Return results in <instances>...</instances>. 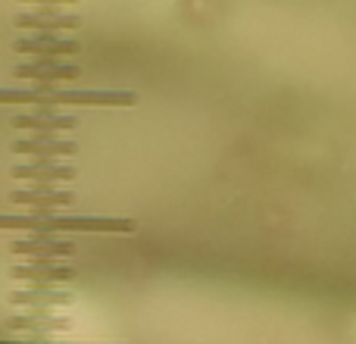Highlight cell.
I'll list each match as a JSON object with an SVG mask.
<instances>
[{
	"mask_svg": "<svg viewBox=\"0 0 356 344\" xmlns=\"http://www.w3.org/2000/svg\"><path fill=\"white\" fill-rule=\"evenodd\" d=\"M135 94L129 91H10L0 88V104H110V107H131Z\"/></svg>",
	"mask_w": 356,
	"mask_h": 344,
	"instance_id": "cell-1",
	"label": "cell"
},
{
	"mask_svg": "<svg viewBox=\"0 0 356 344\" xmlns=\"http://www.w3.org/2000/svg\"><path fill=\"white\" fill-rule=\"evenodd\" d=\"M16 54H31V56H47V60H60V56H72L81 50L79 41L72 38H60V35H35V38H16L13 41Z\"/></svg>",
	"mask_w": 356,
	"mask_h": 344,
	"instance_id": "cell-2",
	"label": "cell"
},
{
	"mask_svg": "<svg viewBox=\"0 0 356 344\" xmlns=\"http://www.w3.org/2000/svg\"><path fill=\"white\" fill-rule=\"evenodd\" d=\"M16 79H31V81H72L81 75V69L75 63H66V60H35V63H19L16 69Z\"/></svg>",
	"mask_w": 356,
	"mask_h": 344,
	"instance_id": "cell-3",
	"label": "cell"
},
{
	"mask_svg": "<svg viewBox=\"0 0 356 344\" xmlns=\"http://www.w3.org/2000/svg\"><path fill=\"white\" fill-rule=\"evenodd\" d=\"M19 257H44V260H56V257H72L75 244L72 241H54L50 235H38V238H19L10 247Z\"/></svg>",
	"mask_w": 356,
	"mask_h": 344,
	"instance_id": "cell-4",
	"label": "cell"
},
{
	"mask_svg": "<svg viewBox=\"0 0 356 344\" xmlns=\"http://www.w3.org/2000/svg\"><path fill=\"white\" fill-rule=\"evenodd\" d=\"M75 272L69 269V266H60L56 260H35V263H22L16 266V269H10V279H16V282H69Z\"/></svg>",
	"mask_w": 356,
	"mask_h": 344,
	"instance_id": "cell-5",
	"label": "cell"
},
{
	"mask_svg": "<svg viewBox=\"0 0 356 344\" xmlns=\"http://www.w3.org/2000/svg\"><path fill=\"white\" fill-rule=\"evenodd\" d=\"M13 22H16V29H38V31H54L56 35V31H66V29H79L81 19L60 10H44V13H19Z\"/></svg>",
	"mask_w": 356,
	"mask_h": 344,
	"instance_id": "cell-6",
	"label": "cell"
},
{
	"mask_svg": "<svg viewBox=\"0 0 356 344\" xmlns=\"http://www.w3.org/2000/svg\"><path fill=\"white\" fill-rule=\"evenodd\" d=\"M75 123H79L75 116L50 113V110H41V113H35V116H29V113H16V116L10 119L13 129H35V132H69V129H75Z\"/></svg>",
	"mask_w": 356,
	"mask_h": 344,
	"instance_id": "cell-7",
	"label": "cell"
},
{
	"mask_svg": "<svg viewBox=\"0 0 356 344\" xmlns=\"http://www.w3.org/2000/svg\"><path fill=\"white\" fill-rule=\"evenodd\" d=\"M13 154H35V157H72L79 150L75 141H63V138H19L10 144Z\"/></svg>",
	"mask_w": 356,
	"mask_h": 344,
	"instance_id": "cell-8",
	"label": "cell"
},
{
	"mask_svg": "<svg viewBox=\"0 0 356 344\" xmlns=\"http://www.w3.org/2000/svg\"><path fill=\"white\" fill-rule=\"evenodd\" d=\"M10 175L13 178H29V182H50V185H56V182H72L79 172H75V166H66V163H35V166H13L10 169Z\"/></svg>",
	"mask_w": 356,
	"mask_h": 344,
	"instance_id": "cell-9",
	"label": "cell"
},
{
	"mask_svg": "<svg viewBox=\"0 0 356 344\" xmlns=\"http://www.w3.org/2000/svg\"><path fill=\"white\" fill-rule=\"evenodd\" d=\"M75 297L69 295V291H60V288H25V291H13L10 295V304H22V307H66V304H72Z\"/></svg>",
	"mask_w": 356,
	"mask_h": 344,
	"instance_id": "cell-10",
	"label": "cell"
},
{
	"mask_svg": "<svg viewBox=\"0 0 356 344\" xmlns=\"http://www.w3.org/2000/svg\"><path fill=\"white\" fill-rule=\"evenodd\" d=\"M13 203H29V207H69L72 203V194L69 191H56V188H22V191H13L10 194Z\"/></svg>",
	"mask_w": 356,
	"mask_h": 344,
	"instance_id": "cell-11",
	"label": "cell"
},
{
	"mask_svg": "<svg viewBox=\"0 0 356 344\" xmlns=\"http://www.w3.org/2000/svg\"><path fill=\"white\" fill-rule=\"evenodd\" d=\"M10 329H22V332H69L72 322L69 320H31V316H16V320L6 322Z\"/></svg>",
	"mask_w": 356,
	"mask_h": 344,
	"instance_id": "cell-12",
	"label": "cell"
},
{
	"mask_svg": "<svg viewBox=\"0 0 356 344\" xmlns=\"http://www.w3.org/2000/svg\"><path fill=\"white\" fill-rule=\"evenodd\" d=\"M22 3H44V6H60V3H79V0H22Z\"/></svg>",
	"mask_w": 356,
	"mask_h": 344,
	"instance_id": "cell-13",
	"label": "cell"
},
{
	"mask_svg": "<svg viewBox=\"0 0 356 344\" xmlns=\"http://www.w3.org/2000/svg\"><path fill=\"white\" fill-rule=\"evenodd\" d=\"M31 344H56V341H44V338H38V335H35V338H29ZM79 344H88V341H79Z\"/></svg>",
	"mask_w": 356,
	"mask_h": 344,
	"instance_id": "cell-14",
	"label": "cell"
},
{
	"mask_svg": "<svg viewBox=\"0 0 356 344\" xmlns=\"http://www.w3.org/2000/svg\"><path fill=\"white\" fill-rule=\"evenodd\" d=\"M0 344H31L29 338H22V341H0Z\"/></svg>",
	"mask_w": 356,
	"mask_h": 344,
	"instance_id": "cell-15",
	"label": "cell"
}]
</instances>
